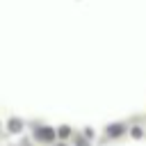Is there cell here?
Instances as JSON below:
<instances>
[{
    "instance_id": "7a4b0ae2",
    "label": "cell",
    "mask_w": 146,
    "mask_h": 146,
    "mask_svg": "<svg viewBox=\"0 0 146 146\" xmlns=\"http://www.w3.org/2000/svg\"><path fill=\"white\" fill-rule=\"evenodd\" d=\"M9 130H11V132L21 130V121H9Z\"/></svg>"
},
{
    "instance_id": "6da1fadb",
    "label": "cell",
    "mask_w": 146,
    "mask_h": 146,
    "mask_svg": "<svg viewBox=\"0 0 146 146\" xmlns=\"http://www.w3.org/2000/svg\"><path fill=\"white\" fill-rule=\"evenodd\" d=\"M55 137V130H50V128H39L36 130V139L39 141H50Z\"/></svg>"
},
{
    "instance_id": "3957f363",
    "label": "cell",
    "mask_w": 146,
    "mask_h": 146,
    "mask_svg": "<svg viewBox=\"0 0 146 146\" xmlns=\"http://www.w3.org/2000/svg\"><path fill=\"white\" fill-rule=\"evenodd\" d=\"M78 146H87V144H84V141H82V139H78Z\"/></svg>"
}]
</instances>
